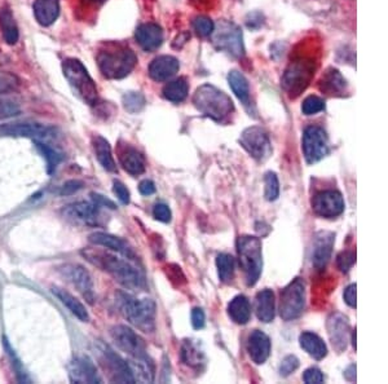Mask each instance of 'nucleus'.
I'll return each instance as SVG.
<instances>
[{"label": "nucleus", "mask_w": 388, "mask_h": 384, "mask_svg": "<svg viewBox=\"0 0 388 384\" xmlns=\"http://www.w3.org/2000/svg\"><path fill=\"white\" fill-rule=\"evenodd\" d=\"M80 255L92 266L101 269L103 272H107L126 290L129 288L132 291H138L145 288V278L142 273L127 260L110 254L103 248H97V246L83 248Z\"/></svg>", "instance_id": "f257e3e1"}, {"label": "nucleus", "mask_w": 388, "mask_h": 384, "mask_svg": "<svg viewBox=\"0 0 388 384\" xmlns=\"http://www.w3.org/2000/svg\"><path fill=\"white\" fill-rule=\"evenodd\" d=\"M97 65L108 79H123L135 69L138 57L135 52L125 44L108 43L97 52Z\"/></svg>", "instance_id": "f03ea898"}, {"label": "nucleus", "mask_w": 388, "mask_h": 384, "mask_svg": "<svg viewBox=\"0 0 388 384\" xmlns=\"http://www.w3.org/2000/svg\"><path fill=\"white\" fill-rule=\"evenodd\" d=\"M119 312L136 329L151 334L155 330L157 307L151 299H138L126 291H117Z\"/></svg>", "instance_id": "7ed1b4c3"}, {"label": "nucleus", "mask_w": 388, "mask_h": 384, "mask_svg": "<svg viewBox=\"0 0 388 384\" xmlns=\"http://www.w3.org/2000/svg\"><path fill=\"white\" fill-rule=\"evenodd\" d=\"M193 104L200 113L217 123H224L235 113L232 98L224 91L210 83H205L195 89Z\"/></svg>", "instance_id": "20e7f679"}, {"label": "nucleus", "mask_w": 388, "mask_h": 384, "mask_svg": "<svg viewBox=\"0 0 388 384\" xmlns=\"http://www.w3.org/2000/svg\"><path fill=\"white\" fill-rule=\"evenodd\" d=\"M63 73L69 85H72L74 92L83 103L91 107L96 105L98 101L96 83L85 65L76 58H66L63 63Z\"/></svg>", "instance_id": "39448f33"}, {"label": "nucleus", "mask_w": 388, "mask_h": 384, "mask_svg": "<svg viewBox=\"0 0 388 384\" xmlns=\"http://www.w3.org/2000/svg\"><path fill=\"white\" fill-rule=\"evenodd\" d=\"M237 251L239 266L245 273L246 285L251 288L258 282L263 269L261 241L258 237L241 235L237 239Z\"/></svg>", "instance_id": "423d86ee"}, {"label": "nucleus", "mask_w": 388, "mask_h": 384, "mask_svg": "<svg viewBox=\"0 0 388 384\" xmlns=\"http://www.w3.org/2000/svg\"><path fill=\"white\" fill-rule=\"evenodd\" d=\"M210 36L217 51L226 52L235 58H242L245 56L244 35L236 23L220 21L215 25V29Z\"/></svg>", "instance_id": "0eeeda50"}, {"label": "nucleus", "mask_w": 388, "mask_h": 384, "mask_svg": "<svg viewBox=\"0 0 388 384\" xmlns=\"http://www.w3.org/2000/svg\"><path fill=\"white\" fill-rule=\"evenodd\" d=\"M305 282L303 278H295L286 288H282L280 295V316L283 321L299 319L305 310Z\"/></svg>", "instance_id": "6e6552de"}, {"label": "nucleus", "mask_w": 388, "mask_h": 384, "mask_svg": "<svg viewBox=\"0 0 388 384\" xmlns=\"http://www.w3.org/2000/svg\"><path fill=\"white\" fill-rule=\"evenodd\" d=\"M98 360L104 372L108 374L109 381L113 383H135V378L129 363L118 353L111 350L108 344L98 343Z\"/></svg>", "instance_id": "1a4fd4ad"}, {"label": "nucleus", "mask_w": 388, "mask_h": 384, "mask_svg": "<svg viewBox=\"0 0 388 384\" xmlns=\"http://www.w3.org/2000/svg\"><path fill=\"white\" fill-rule=\"evenodd\" d=\"M57 129L36 122H16L0 126V138H25L34 141H47L54 139Z\"/></svg>", "instance_id": "9d476101"}, {"label": "nucleus", "mask_w": 388, "mask_h": 384, "mask_svg": "<svg viewBox=\"0 0 388 384\" xmlns=\"http://www.w3.org/2000/svg\"><path fill=\"white\" fill-rule=\"evenodd\" d=\"M312 76L313 66L311 63H305L303 60L294 61L285 70L281 85L289 96L295 98L308 87Z\"/></svg>", "instance_id": "9b49d317"}, {"label": "nucleus", "mask_w": 388, "mask_h": 384, "mask_svg": "<svg viewBox=\"0 0 388 384\" xmlns=\"http://www.w3.org/2000/svg\"><path fill=\"white\" fill-rule=\"evenodd\" d=\"M239 144L254 160L259 162L268 160L272 154L270 135L260 126H251L244 129L239 138Z\"/></svg>", "instance_id": "f8f14e48"}, {"label": "nucleus", "mask_w": 388, "mask_h": 384, "mask_svg": "<svg viewBox=\"0 0 388 384\" xmlns=\"http://www.w3.org/2000/svg\"><path fill=\"white\" fill-rule=\"evenodd\" d=\"M57 270L65 278L66 282H69L73 288H76V291L86 299L88 304L95 303L94 279L86 268L80 264L67 263V264L58 267Z\"/></svg>", "instance_id": "ddd939ff"}, {"label": "nucleus", "mask_w": 388, "mask_h": 384, "mask_svg": "<svg viewBox=\"0 0 388 384\" xmlns=\"http://www.w3.org/2000/svg\"><path fill=\"white\" fill-rule=\"evenodd\" d=\"M302 149L308 164L317 163L329 154V139L323 128L308 126L303 132Z\"/></svg>", "instance_id": "4468645a"}, {"label": "nucleus", "mask_w": 388, "mask_h": 384, "mask_svg": "<svg viewBox=\"0 0 388 384\" xmlns=\"http://www.w3.org/2000/svg\"><path fill=\"white\" fill-rule=\"evenodd\" d=\"M110 337L122 352L127 353L129 359L147 354V345L138 332L126 325H116L110 329Z\"/></svg>", "instance_id": "2eb2a0df"}, {"label": "nucleus", "mask_w": 388, "mask_h": 384, "mask_svg": "<svg viewBox=\"0 0 388 384\" xmlns=\"http://www.w3.org/2000/svg\"><path fill=\"white\" fill-rule=\"evenodd\" d=\"M311 204L313 213L325 219H334L345 211V200L338 191H323L314 194Z\"/></svg>", "instance_id": "dca6fc26"}, {"label": "nucleus", "mask_w": 388, "mask_h": 384, "mask_svg": "<svg viewBox=\"0 0 388 384\" xmlns=\"http://www.w3.org/2000/svg\"><path fill=\"white\" fill-rule=\"evenodd\" d=\"M326 330L332 345L338 353L345 352L349 341V320L343 313L334 312L326 321Z\"/></svg>", "instance_id": "f3484780"}, {"label": "nucleus", "mask_w": 388, "mask_h": 384, "mask_svg": "<svg viewBox=\"0 0 388 384\" xmlns=\"http://www.w3.org/2000/svg\"><path fill=\"white\" fill-rule=\"evenodd\" d=\"M69 378L73 383H101L103 379L97 372L95 363L85 354L76 356L69 365Z\"/></svg>", "instance_id": "a211bd4d"}, {"label": "nucleus", "mask_w": 388, "mask_h": 384, "mask_svg": "<svg viewBox=\"0 0 388 384\" xmlns=\"http://www.w3.org/2000/svg\"><path fill=\"white\" fill-rule=\"evenodd\" d=\"M100 207L96 203L79 201L63 207L61 213L66 220L74 224L96 225Z\"/></svg>", "instance_id": "6ab92c4d"}, {"label": "nucleus", "mask_w": 388, "mask_h": 384, "mask_svg": "<svg viewBox=\"0 0 388 384\" xmlns=\"http://www.w3.org/2000/svg\"><path fill=\"white\" fill-rule=\"evenodd\" d=\"M334 244L335 235L332 232L321 231L313 237L312 264L317 270H323L329 264Z\"/></svg>", "instance_id": "aec40b11"}, {"label": "nucleus", "mask_w": 388, "mask_h": 384, "mask_svg": "<svg viewBox=\"0 0 388 384\" xmlns=\"http://www.w3.org/2000/svg\"><path fill=\"white\" fill-rule=\"evenodd\" d=\"M180 69L179 60L173 56L163 54L155 57L149 65V76L155 82H166L176 75Z\"/></svg>", "instance_id": "412c9836"}, {"label": "nucleus", "mask_w": 388, "mask_h": 384, "mask_svg": "<svg viewBox=\"0 0 388 384\" xmlns=\"http://www.w3.org/2000/svg\"><path fill=\"white\" fill-rule=\"evenodd\" d=\"M135 38L144 51L153 52L158 50L163 43V30L157 23H142L136 29Z\"/></svg>", "instance_id": "4be33fe9"}, {"label": "nucleus", "mask_w": 388, "mask_h": 384, "mask_svg": "<svg viewBox=\"0 0 388 384\" xmlns=\"http://www.w3.org/2000/svg\"><path fill=\"white\" fill-rule=\"evenodd\" d=\"M118 160L122 169L131 176H139L145 172V160L142 154L129 144L119 147Z\"/></svg>", "instance_id": "5701e85b"}, {"label": "nucleus", "mask_w": 388, "mask_h": 384, "mask_svg": "<svg viewBox=\"0 0 388 384\" xmlns=\"http://www.w3.org/2000/svg\"><path fill=\"white\" fill-rule=\"evenodd\" d=\"M248 352L252 363L261 365L270 359V337L260 330H254L248 339Z\"/></svg>", "instance_id": "b1692460"}, {"label": "nucleus", "mask_w": 388, "mask_h": 384, "mask_svg": "<svg viewBox=\"0 0 388 384\" xmlns=\"http://www.w3.org/2000/svg\"><path fill=\"white\" fill-rule=\"evenodd\" d=\"M88 239L92 245L97 246V247L108 248V250H111L114 253H118L120 255L126 256L127 259H131V260L135 259V254H133L132 248H129V246L119 237L109 235L105 232H95V233L89 235Z\"/></svg>", "instance_id": "393cba45"}, {"label": "nucleus", "mask_w": 388, "mask_h": 384, "mask_svg": "<svg viewBox=\"0 0 388 384\" xmlns=\"http://www.w3.org/2000/svg\"><path fill=\"white\" fill-rule=\"evenodd\" d=\"M347 81L339 70L329 67L320 81V89L329 96H343L347 92Z\"/></svg>", "instance_id": "a878e982"}, {"label": "nucleus", "mask_w": 388, "mask_h": 384, "mask_svg": "<svg viewBox=\"0 0 388 384\" xmlns=\"http://www.w3.org/2000/svg\"><path fill=\"white\" fill-rule=\"evenodd\" d=\"M255 312L258 320L264 323H270L274 320L276 300H274V292L272 290L264 288L259 291L255 298Z\"/></svg>", "instance_id": "bb28decb"}, {"label": "nucleus", "mask_w": 388, "mask_h": 384, "mask_svg": "<svg viewBox=\"0 0 388 384\" xmlns=\"http://www.w3.org/2000/svg\"><path fill=\"white\" fill-rule=\"evenodd\" d=\"M32 11L42 26H51L58 19L60 0H35Z\"/></svg>", "instance_id": "cd10ccee"}, {"label": "nucleus", "mask_w": 388, "mask_h": 384, "mask_svg": "<svg viewBox=\"0 0 388 384\" xmlns=\"http://www.w3.org/2000/svg\"><path fill=\"white\" fill-rule=\"evenodd\" d=\"M180 359L182 363L191 369L201 370L206 365V356L204 350L200 344L192 339H185L180 348Z\"/></svg>", "instance_id": "c85d7f7f"}, {"label": "nucleus", "mask_w": 388, "mask_h": 384, "mask_svg": "<svg viewBox=\"0 0 388 384\" xmlns=\"http://www.w3.org/2000/svg\"><path fill=\"white\" fill-rule=\"evenodd\" d=\"M51 290H52V294L54 297L58 299L61 301V304L65 306L72 314H74L78 320H80L82 322L89 321V313L86 310V307L72 292H69L65 288H57V286H54Z\"/></svg>", "instance_id": "c756f323"}, {"label": "nucleus", "mask_w": 388, "mask_h": 384, "mask_svg": "<svg viewBox=\"0 0 388 384\" xmlns=\"http://www.w3.org/2000/svg\"><path fill=\"white\" fill-rule=\"evenodd\" d=\"M129 367L133 374L135 382H141V383H153L154 382V363L151 361V357L147 354L140 356V357H135L129 360Z\"/></svg>", "instance_id": "7c9ffc66"}, {"label": "nucleus", "mask_w": 388, "mask_h": 384, "mask_svg": "<svg viewBox=\"0 0 388 384\" xmlns=\"http://www.w3.org/2000/svg\"><path fill=\"white\" fill-rule=\"evenodd\" d=\"M299 344L305 352L317 361L323 360L327 356V347L325 341L314 332H311V331L302 332L299 337Z\"/></svg>", "instance_id": "2f4dec72"}, {"label": "nucleus", "mask_w": 388, "mask_h": 384, "mask_svg": "<svg viewBox=\"0 0 388 384\" xmlns=\"http://www.w3.org/2000/svg\"><path fill=\"white\" fill-rule=\"evenodd\" d=\"M92 145H94L97 160L103 166V169L109 171V172H116L117 171V163H116L114 157H113V151H111V147H110L108 140L96 135L92 140Z\"/></svg>", "instance_id": "473e14b6"}, {"label": "nucleus", "mask_w": 388, "mask_h": 384, "mask_svg": "<svg viewBox=\"0 0 388 384\" xmlns=\"http://www.w3.org/2000/svg\"><path fill=\"white\" fill-rule=\"evenodd\" d=\"M228 316L237 325H246L251 317L250 301L245 295H237L228 304Z\"/></svg>", "instance_id": "72a5a7b5"}, {"label": "nucleus", "mask_w": 388, "mask_h": 384, "mask_svg": "<svg viewBox=\"0 0 388 384\" xmlns=\"http://www.w3.org/2000/svg\"><path fill=\"white\" fill-rule=\"evenodd\" d=\"M0 30L7 44L14 45L20 39L19 26L14 20V16L8 7L0 10Z\"/></svg>", "instance_id": "f704fd0d"}, {"label": "nucleus", "mask_w": 388, "mask_h": 384, "mask_svg": "<svg viewBox=\"0 0 388 384\" xmlns=\"http://www.w3.org/2000/svg\"><path fill=\"white\" fill-rule=\"evenodd\" d=\"M228 83L238 100L245 107L250 105V85L246 76L238 70H232L228 74Z\"/></svg>", "instance_id": "c9c22d12"}, {"label": "nucleus", "mask_w": 388, "mask_h": 384, "mask_svg": "<svg viewBox=\"0 0 388 384\" xmlns=\"http://www.w3.org/2000/svg\"><path fill=\"white\" fill-rule=\"evenodd\" d=\"M162 94L167 101H171L173 104H180L188 97L189 85L186 83L185 78H177L164 85Z\"/></svg>", "instance_id": "e433bc0d"}, {"label": "nucleus", "mask_w": 388, "mask_h": 384, "mask_svg": "<svg viewBox=\"0 0 388 384\" xmlns=\"http://www.w3.org/2000/svg\"><path fill=\"white\" fill-rule=\"evenodd\" d=\"M216 268L217 276L223 284H232L236 272V262L235 257L229 254H219L216 256Z\"/></svg>", "instance_id": "4c0bfd02"}, {"label": "nucleus", "mask_w": 388, "mask_h": 384, "mask_svg": "<svg viewBox=\"0 0 388 384\" xmlns=\"http://www.w3.org/2000/svg\"><path fill=\"white\" fill-rule=\"evenodd\" d=\"M35 147L39 150V153L42 154L45 162H47V171L48 173H52L56 167L58 166V163L63 160V156L57 151V150L51 148L50 145H47L44 141H35Z\"/></svg>", "instance_id": "58836bf2"}, {"label": "nucleus", "mask_w": 388, "mask_h": 384, "mask_svg": "<svg viewBox=\"0 0 388 384\" xmlns=\"http://www.w3.org/2000/svg\"><path fill=\"white\" fill-rule=\"evenodd\" d=\"M3 344H4L6 352H7L8 357H10V361H11L12 367H13V370H14V374H16L17 382H20V383H29L30 379H29L28 374L25 373L21 361H20V359L17 357V354L13 351L10 341H7L6 338H3Z\"/></svg>", "instance_id": "ea45409f"}, {"label": "nucleus", "mask_w": 388, "mask_h": 384, "mask_svg": "<svg viewBox=\"0 0 388 384\" xmlns=\"http://www.w3.org/2000/svg\"><path fill=\"white\" fill-rule=\"evenodd\" d=\"M280 195V182L274 172L268 171L264 175V198L270 202H274Z\"/></svg>", "instance_id": "a19ab883"}, {"label": "nucleus", "mask_w": 388, "mask_h": 384, "mask_svg": "<svg viewBox=\"0 0 388 384\" xmlns=\"http://www.w3.org/2000/svg\"><path fill=\"white\" fill-rule=\"evenodd\" d=\"M122 103L129 113L136 114V113H140L141 110L144 109L147 100L141 92H127L125 96L122 97Z\"/></svg>", "instance_id": "79ce46f5"}, {"label": "nucleus", "mask_w": 388, "mask_h": 384, "mask_svg": "<svg viewBox=\"0 0 388 384\" xmlns=\"http://www.w3.org/2000/svg\"><path fill=\"white\" fill-rule=\"evenodd\" d=\"M20 87V79L17 75L10 72H0V96L16 92Z\"/></svg>", "instance_id": "37998d69"}, {"label": "nucleus", "mask_w": 388, "mask_h": 384, "mask_svg": "<svg viewBox=\"0 0 388 384\" xmlns=\"http://www.w3.org/2000/svg\"><path fill=\"white\" fill-rule=\"evenodd\" d=\"M325 110V101L321 97L308 96L303 100L302 113L304 116H314Z\"/></svg>", "instance_id": "c03bdc74"}, {"label": "nucleus", "mask_w": 388, "mask_h": 384, "mask_svg": "<svg viewBox=\"0 0 388 384\" xmlns=\"http://www.w3.org/2000/svg\"><path fill=\"white\" fill-rule=\"evenodd\" d=\"M193 29L194 32H197L200 36L206 38V36H210L213 34L214 29H215V23L211 19H208L206 16H198L193 20Z\"/></svg>", "instance_id": "a18cd8bd"}, {"label": "nucleus", "mask_w": 388, "mask_h": 384, "mask_svg": "<svg viewBox=\"0 0 388 384\" xmlns=\"http://www.w3.org/2000/svg\"><path fill=\"white\" fill-rule=\"evenodd\" d=\"M20 113L21 109L16 103L10 100H0V120L17 117Z\"/></svg>", "instance_id": "49530a36"}, {"label": "nucleus", "mask_w": 388, "mask_h": 384, "mask_svg": "<svg viewBox=\"0 0 388 384\" xmlns=\"http://www.w3.org/2000/svg\"><path fill=\"white\" fill-rule=\"evenodd\" d=\"M356 263V254L354 251H342L339 255L336 256V266L341 272L347 273L351 268L354 267Z\"/></svg>", "instance_id": "de8ad7c7"}, {"label": "nucleus", "mask_w": 388, "mask_h": 384, "mask_svg": "<svg viewBox=\"0 0 388 384\" xmlns=\"http://www.w3.org/2000/svg\"><path fill=\"white\" fill-rule=\"evenodd\" d=\"M298 367H299V359L297 356H294V354H289V356H286L281 361L280 370L279 372H280L281 376L286 378V376H289V375L294 373Z\"/></svg>", "instance_id": "09e8293b"}, {"label": "nucleus", "mask_w": 388, "mask_h": 384, "mask_svg": "<svg viewBox=\"0 0 388 384\" xmlns=\"http://www.w3.org/2000/svg\"><path fill=\"white\" fill-rule=\"evenodd\" d=\"M153 216L155 220L161 222V223H170L173 219V213L170 210V207L164 203H157L153 209Z\"/></svg>", "instance_id": "8fccbe9b"}, {"label": "nucleus", "mask_w": 388, "mask_h": 384, "mask_svg": "<svg viewBox=\"0 0 388 384\" xmlns=\"http://www.w3.org/2000/svg\"><path fill=\"white\" fill-rule=\"evenodd\" d=\"M113 192L117 195L119 201L122 204H129L131 201V193H129V188L119 180H116L113 182Z\"/></svg>", "instance_id": "3c124183"}, {"label": "nucleus", "mask_w": 388, "mask_h": 384, "mask_svg": "<svg viewBox=\"0 0 388 384\" xmlns=\"http://www.w3.org/2000/svg\"><path fill=\"white\" fill-rule=\"evenodd\" d=\"M85 186L83 182L80 180H67V182H64L60 189H58V194L60 195H73L76 194V192H79L82 188Z\"/></svg>", "instance_id": "603ef678"}, {"label": "nucleus", "mask_w": 388, "mask_h": 384, "mask_svg": "<svg viewBox=\"0 0 388 384\" xmlns=\"http://www.w3.org/2000/svg\"><path fill=\"white\" fill-rule=\"evenodd\" d=\"M323 374L317 367H310L303 374V381L307 384L323 383Z\"/></svg>", "instance_id": "864d4df0"}, {"label": "nucleus", "mask_w": 388, "mask_h": 384, "mask_svg": "<svg viewBox=\"0 0 388 384\" xmlns=\"http://www.w3.org/2000/svg\"><path fill=\"white\" fill-rule=\"evenodd\" d=\"M191 320H192V326L195 330H201L205 328L206 316L205 312L202 308H193L191 313Z\"/></svg>", "instance_id": "5fc2aeb1"}, {"label": "nucleus", "mask_w": 388, "mask_h": 384, "mask_svg": "<svg viewBox=\"0 0 388 384\" xmlns=\"http://www.w3.org/2000/svg\"><path fill=\"white\" fill-rule=\"evenodd\" d=\"M91 197H92V202L96 203L98 207H107V209H110V210H116L117 209L116 203L110 201L107 197L98 194V193H92Z\"/></svg>", "instance_id": "6e6d98bb"}, {"label": "nucleus", "mask_w": 388, "mask_h": 384, "mask_svg": "<svg viewBox=\"0 0 388 384\" xmlns=\"http://www.w3.org/2000/svg\"><path fill=\"white\" fill-rule=\"evenodd\" d=\"M263 20H264V16L260 12H252V13H248L246 25L248 29H258L263 25L264 22Z\"/></svg>", "instance_id": "4d7b16f0"}, {"label": "nucleus", "mask_w": 388, "mask_h": 384, "mask_svg": "<svg viewBox=\"0 0 388 384\" xmlns=\"http://www.w3.org/2000/svg\"><path fill=\"white\" fill-rule=\"evenodd\" d=\"M356 288H357L356 284H352L345 288V294H343L347 306H349L351 308H356Z\"/></svg>", "instance_id": "13d9d810"}, {"label": "nucleus", "mask_w": 388, "mask_h": 384, "mask_svg": "<svg viewBox=\"0 0 388 384\" xmlns=\"http://www.w3.org/2000/svg\"><path fill=\"white\" fill-rule=\"evenodd\" d=\"M139 192H140V194H142V195H145V197H149V195L155 193V184L151 182V180L145 179V180H142V182L139 184Z\"/></svg>", "instance_id": "bf43d9fd"}, {"label": "nucleus", "mask_w": 388, "mask_h": 384, "mask_svg": "<svg viewBox=\"0 0 388 384\" xmlns=\"http://www.w3.org/2000/svg\"><path fill=\"white\" fill-rule=\"evenodd\" d=\"M345 378L349 382H356V365H349L345 370Z\"/></svg>", "instance_id": "052dcab7"}, {"label": "nucleus", "mask_w": 388, "mask_h": 384, "mask_svg": "<svg viewBox=\"0 0 388 384\" xmlns=\"http://www.w3.org/2000/svg\"><path fill=\"white\" fill-rule=\"evenodd\" d=\"M87 1H89V3H92V4H103V3H105L107 0H87Z\"/></svg>", "instance_id": "680f3d73"}, {"label": "nucleus", "mask_w": 388, "mask_h": 384, "mask_svg": "<svg viewBox=\"0 0 388 384\" xmlns=\"http://www.w3.org/2000/svg\"><path fill=\"white\" fill-rule=\"evenodd\" d=\"M351 337H352V345H354V348H355L356 350V329L355 330L352 331Z\"/></svg>", "instance_id": "e2e57ef3"}]
</instances>
